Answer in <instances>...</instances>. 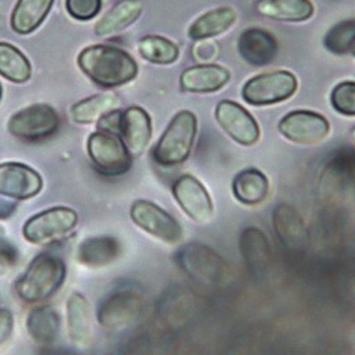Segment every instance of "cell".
Segmentation results:
<instances>
[{
  "label": "cell",
  "instance_id": "cell-1",
  "mask_svg": "<svg viewBox=\"0 0 355 355\" xmlns=\"http://www.w3.org/2000/svg\"><path fill=\"white\" fill-rule=\"evenodd\" d=\"M77 62L88 78L104 88L124 85L138 76V64L134 58L123 49L114 46L85 47Z\"/></svg>",
  "mask_w": 355,
  "mask_h": 355
},
{
  "label": "cell",
  "instance_id": "cell-2",
  "mask_svg": "<svg viewBox=\"0 0 355 355\" xmlns=\"http://www.w3.org/2000/svg\"><path fill=\"white\" fill-rule=\"evenodd\" d=\"M66 277L67 266L60 256L40 253L16 280L15 291L24 303H43L63 287Z\"/></svg>",
  "mask_w": 355,
  "mask_h": 355
},
{
  "label": "cell",
  "instance_id": "cell-3",
  "mask_svg": "<svg viewBox=\"0 0 355 355\" xmlns=\"http://www.w3.org/2000/svg\"><path fill=\"white\" fill-rule=\"evenodd\" d=\"M196 131L195 114L187 110L178 112L154 148V161L166 168L184 164L193 150Z\"/></svg>",
  "mask_w": 355,
  "mask_h": 355
},
{
  "label": "cell",
  "instance_id": "cell-4",
  "mask_svg": "<svg viewBox=\"0 0 355 355\" xmlns=\"http://www.w3.org/2000/svg\"><path fill=\"white\" fill-rule=\"evenodd\" d=\"M176 261L192 280L200 284L220 286L230 276L225 259L200 242L184 245L176 253Z\"/></svg>",
  "mask_w": 355,
  "mask_h": 355
},
{
  "label": "cell",
  "instance_id": "cell-5",
  "mask_svg": "<svg viewBox=\"0 0 355 355\" xmlns=\"http://www.w3.org/2000/svg\"><path fill=\"white\" fill-rule=\"evenodd\" d=\"M78 223V215L67 206H55L28 219L23 226V238L32 245L46 246L63 241Z\"/></svg>",
  "mask_w": 355,
  "mask_h": 355
},
{
  "label": "cell",
  "instance_id": "cell-6",
  "mask_svg": "<svg viewBox=\"0 0 355 355\" xmlns=\"http://www.w3.org/2000/svg\"><path fill=\"white\" fill-rule=\"evenodd\" d=\"M87 153L94 168L107 176H120L131 169L132 158L123 138L111 131L98 130L88 137Z\"/></svg>",
  "mask_w": 355,
  "mask_h": 355
},
{
  "label": "cell",
  "instance_id": "cell-7",
  "mask_svg": "<svg viewBox=\"0 0 355 355\" xmlns=\"http://www.w3.org/2000/svg\"><path fill=\"white\" fill-rule=\"evenodd\" d=\"M130 216L132 222L145 233L165 245H178L184 241V227L171 214L150 200H135Z\"/></svg>",
  "mask_w": 355,
  "mask_h": 355
},
{
  "label": "cell",
  "instance_id": "cell-8",
  "mask_svg": "<svg viewBox=\"0 0 355 355\" xmlns=\"http://www.w3.org/2000/svg\"><path fill=\"white\" fill-rule=\"evenodd\" d=\"M297 78L290 71L263 73L250 78L242 90V97L250 105H272L288 100L297 92Z\"/></svg>",
  "mask_w": 355,
  "mask_h": 355
},
{
  "label": "cell",
  "instance_id": "cell-9",
  "mask_svg": "<svg viewBox=\"0 0 355 355\" xmlns=\"http://www.w3.org/2000/svg\"><path fill=\"white\" fill-rule=\"evenodd\" d=\"M60 127V116L47 104H35L10 116L9 132L23 141H42L54 135Z\"/></svg>",
  "mask_w": 355,
  "mask_h": 355
},
{
  "label": "cell",
  "instance_id": "cell-10",
  "mask_svg": "<svg viewBox=\"0 0 355 355\" xmlns=\"http://www.w3.org/2000/svg\"><path fill=\"white\" fill-rule=\"evenodd\" d=\"M141 307L142 300L139 293L123 286L108 293L100 302L97 318L101 327L108 331H116L132 322L138 317Z\"/></svg>",
  "mask_w": 355,
  "mask_h": 355
},
{
  "label": "cell",
  "instance_id": "cell-11",
  "mask_svg": "<svg viewBox=\"0 0 355 355\" xmlns=\"http://www.w3.org/2000/svg\"><path fill=\"white\" fill-rule=\"evenodd\" d=\"M172 195L181 209L196 223H208L215 215L214 200L205 185L192 175H182L172 185Z\"/></svg>",
  "mask_w": 355,
  "mask_h": 355
},
{
  "label": "cell",
  "instance_id": "cell-12",
  "mask_svg": "<svg viewBox=\"0 0 355 355\" xmlns=\"http://www.w3.org/2000/svg\"><path fill=\"white\" fill-rule=\"evenodd\" d=\"M280 134L293 144L315 145L329 137L331 127L327 118L314 111H291L279 123Z\"/></svg>",
  "mask_w": 355,
  "mask_h": 355
},
{
  "label": "cell",
  "instance_id": "cell-13",
  "mask_svg": "<svg viewBox=\"0 0 355 355\" xmlns=\"http://www.w3.org/2000/svg\"><path fill=\"white\" fill-rule=\"evenodd\" d=\"M216 121L220 128L234 141L243 146L254 145L260 138L257 121L238 103L223 100L215 110Z\"/></svg>",
  "mask_w": 355,
  "mask_h": 355
},
{
  "label": "cell",
  "instance_id": "cell-14",
  "mask_svg": "<svg viewBox=\"0 0 355 355\" xmlns=\"http://www.w3.org/2000/svg\"><path fill=\"white\" fill-rule=\"evenodd\" d=\"M43 189V180L33 168L6 162L0 165V196L15 200H27L37 196Z\"/></svg>",
  "mask_w": 355,
  "mask_h": 355
},
{
  "label": "cell",
  "instance_id": "cell-15",
  "mask_svg": "<svg viewBox=\"0 0 355 355\" xmlns=\"http://www.w3.org/2000/svg\"><path fill=\"white\" fill-rule=\"evenodd\" d=\"M273 227L279 241L287 249L299 252L307 248L310 236L304 219L290 203H279L273 214Z\"/></svg>",
  "mask_w": 355,
  "mask_h": 355
},
{
  "label": "cell",
  "instance_id": "cell-16",
  "mask_svg": "<svg viewBox=\"0 0 355 355\" xmlns=\"http://www.w3.org/2000/svg\"><path fill=\"white\" fill-rule=\"evenodd\" d=\"M123 243L114 236H93L77 246L76 259L84 268L101 269L114 264L123 256Z\"/></svg>",
  "mask_w": 355,
  "mask_h": 355
},
{
  "label": "cell",
  "instance_id": "cell-17",
  "mask_svg": "<svg viewBox=\"0 0 355 355\" xmlns=\"http://www.w3.org/2000/svg\"><path fill=\"white\" fill-rule=\"evenodd\" d=\"M120 137L131 155H141L150 145L153 135L151 118L141 107H130L121 112Z\"/></svg>",
  "mask_w": 355,
  "mask_h": 355
},
{
  "label": "cell",
  "instance_id": "cell-18",
  "mask_svg": "<svg viewBox=\"0 0 355 355\" xmlns=\"http://www.w3.org/2000/svg\"><path fill=\"white\" fill-rule=\"evenodd\" d=\"M238 50L243 60L252 66H266L275 60L277 40L263 28H248L238 40Z\"/></svg>",
  "mask_w": 355,
  "mask_h": 355
},
{
  "label": "cell",
  "instance_id": "cell-19",
  "mask_svg": "<svg viewBox=\"0 0 355 355\" xmlns=\"http://www.w3.org/2000/svg\"><path fill=\"white\" fill-rule=\"evenodd\" d=\"M67 334L71 344L77 348H85L92 343V307L85 295L74 291L66 303Z\"/></svg>",
  "mask_w": 355,
  "mask_h": 355
},
{
  "label": "cell",
  "instance_id": "cell-20",
  "mask_svg": "<svg viewBox=\"0 0 355 355\" xmlns=\"http://www.w3.org/2000/svg\"><path fill=\"white\" fill-rule=\"evenodd\" d=\"M239 249L252 273L260 276L269 268L272 261V246L261 229L256 226L243 229L239 238Z\"/></svg>",
  "mask_w": 355,
  "mask_h": 355
},
{
  "label": "cell",
  "instance_id": "cell-21",
  "mask_svg": "<svg viewBox=\"0 0 355 355\" xmlns=\"http://www.w3.org/2000/svg\"><path fill=\"white\" fill-rule=\"evenodd\" d=\"M230 81L227 69L218 64H198L181 74V90L185 93H215Z\"/></svg>",
  "mask_w": 355,
  "mask_h": 355
},
{
  "label": "cell",
  "instance_id": "cell-22",
  "mask_svg": "<svg viewBox=\"0 0 355 355\" xmlns=\"http://www.w3.org/2000/svg\"><path fill=\"white\" fill-rule=\"evenodd\" d=\"M232 192L236 200L242 205L257 206L268 199L270 182L260 169L245 168L233 178Z\"/></svg>",
  "mask_w": 355,
  "mask_h": 355
},
{
  "label": "cell",
  "instance_id": "cell-23",
  "mask_svg": "<svg viewBox=\"0 0 355 355\" xmlns=\"http://www.w3.org/2000/svg\"><path fill=\"white\" fill-rule=\"evenodd\" d=\"M142 12L141 0H121L112 6L96 24L94 32L100 37H108L124 32L138 20Z\"/></svg>",
  "mask_w": 355,
  "mask_h": 355
},
{
  "label": "cell",
  "instance_id": "cell-24",
  "mask_svg": "<svg viewBox=\"0 0 355 355\" xmlns=\"http://www.w3.org/2000/svg\"><path fill=\"white\" fill-rule=\"evenodd\" d=\"M26 329L33 341L40 345H51L60 334V314L51 306H40L27 314Z\"/></svg>",
  "mask_w": 355,
  "mask_h": 355
},
{
  "label": "cell",
  "instance_id": "cell-25",
  "mask_svg": "<svg viewBox=\"0 0 355 355\" xmlns=\"http://www.w3.org/2000/svg\"><path fill=\"white\" fill-rule=\"evenodd\" d=\"M54 0H17L10 24L17 35H31L44 21Z\"/></svg>",
  "mask_w": 355,
  "mask_h": 355
},
{
  "label": "cell",
  "instance_id": "cell-26",
  "mask_svg": "<svg viewBox=\"0 0 355 355\" xmlns=\"http://www.w3.org/2000/svg\"><path fill=\"white\" fill-rule=\"evenodd\" d=\"M256 9L264 17L293 23L309 20L314 13L310 0H259Z\"/></svg>",
  "mask_w": 355,
  "mask_h": 355
},
{
  "label": "cell",
  "instance_id": "cell-27",
  "mask_svg": "<svg viewBox=\"0 0 355 355\" xmlns=\"http://www.w3.org/2000/svg\"><path fill=\"white\" fill-rule=\"evenodd\" d=\"M238 15L232 8H219L198 17L189 27L188 35L192 40L214 39L223 35L234 24Z\"/></svg>",
  "mask_w": 355,
  "mask_h": 355
},
{
  "label": "cell",
  "instance_id": "cell-28",
  "mask_svg": "<svg viewBox=\"0 0 355 355\" xmlns=\"http://www.w3.org/2000/svg\"><path fill=\"white\" fill-rule=\"evenodd\" d=\"M121 100L115 93L105 92L93 97H88L83 101L76 103L71 107V118L74 123L88 125L93 124L114 110L120 107Z\"/></svg>",
  "mask_w": 355,
  "mask_h": 355
},
{
  "label": "cell",
  "instance_id": "cell-29",
  "mask_svg": "<svg viewBox=\"0 0 355 355\" xmlns=\"http://www.w3.org/2000/svg\"><path fill=\"white\" fill-rule=\"evenodd\" d=\"M32 64L13 44L0 42V76L12 83H26L32 78Z\"/></svg>",
  "mask_w": 355,
  "mask_h": 355
},
{
  "label": "cell",
  "instance_id": "cell-30",
  "mask_svg": "<svg viewBox=\"0 0 355 355\" xmlns=\"http://www.w3.org/2000/svg\"><path fill=\"white\" fill-rule=\"evenodd\" d=\"M138 51L145 60L155 64H172L180 57L178 46L159 36H146L139 40Z\"/></svg>",
  "mask_w": 355,
  "mask_h": 355
},
{
  "label": "cell",
  "instance_id": "cell-31",
  "mask_svg": "<svg viewBox=\"0 0 355 355\" xmlns=\"http://www.w3.org/2000/svg\"><path fill=\"white\" fill-rule=\"evenodd\" d=\"M355 42V20H344L331 27L324 37V46L334 54H345Z\"/></svg>",
  "mask_w": 355,
  "mask_h": 355
},
{
  "label": "cell",
  "instance_id": "cell-32",
  "mask_svg": "<svg viewBox=\"0 0 355 355\" xmlns=\"http://www.w3.org/2000/svg\"><path fill=\"white\" fill-rule=\"evenodd\" d=\"M331 104L336 111L347 116H355V83L344 81L331 93Z\"/></svg>",
  "mask_w": 355,
  "mask_h": 355
},
{
  "label": "cell",
  "instance_id": "cell-33",
  "mask_svg": "<svg viewBox=\"0 0 355 355\" xmlns=\"http://www.w3.org/2000/svg\"><path fill=\"white\" fill-rule=\"evenodd\" d=\"M103 8V0H66V9L71 17L80 21L94 19Z\"/></svg>",
  "mask_w": 355,
  "mask_h": 355
},
{
  "label": "cell",
  "instance_id": "cell-34",
  "mask_svg": "<svg viewBox=\"0 0 355 355\" xmlns=\"http://www.w3.org/2000/svg\"><path fill=\"white\" fill-rule=\"evenodd\" d=\"M192 54H193L196 62H199L202 64H208L209 62L214 60V58L218 57L219 47L216 43L211 42L209 39L198 40V43L192 49Z\"/></svg>",
  "mask_w": 355,
  "mask_h": 355
},
{
  "label": "cell",
  "instance_id": "cell-35",
  "mask_svg": "<svg viewBox=\"0 0 355 355\" xmlns=\"http://www.w3.org/2000/svg\"><path fill=\"white\" fill-rule=\"evenodd\" d=\"M19 261V250L12 241L8 239L6 232L0 233V266L13 268Z\"/></svg>",
  "mask_w": 355,
  "mask_h": 355
},
{
  "label": "cell",
  "instance_id": "cell-36",
  "mask_svg": "<svg viewBox=\"0 0 355 355\" xmlns=\"http://www.w3.org/2000/svg\"><path fill=\"white\" fill-rule=\"evenodd\" d=\"M15 330V315L13 313L6 309V307H0V347L6 344Z\"/></svg>",
  "mask_w": 355,
  "mask_h": 355
},
{
  "label": "cell",
  "instance_id": "cell-37",
  "mask_svg": "<svg viewBox=\"0 0 355 355\" xmlns=\"http://www.w3.org/2000/svg\"><path fill=\"white\" fill-rule=\"evenodd\" d=\"M351 141H352V144L355 146V128L351 131Z\"/></svg>",
  "mask_w": 355,
  "mask_h": 355
},
{
  "label": "cell",
  "instance_id": "cell-38",
  "mask_svg": "<svg viewBox=\"0 0 355 355\" xmlns=\"http://www.w3.org/2000/svg\"><path fill=\"white\" fill-rule=\"evenodd\" d=\"M349 53L355 57V42H354V44H352V47H351V50H349Z\"/></svg>",
  "mask_w": 355,
  "mask_h": 355
},
{
  "label": "cell",
  "instance_id": "cell-39",
  "mask_svg": "<svg viewBox=\"0 0 355 355\" xmlns=\"http://www.w3.org/2000/svg\"><path fill=\"white\" fill-rule=\"evenodd\" d=\"M2 96H3V90H2V84H0V100H2Z\"/></svg>",
  "mask_w": 355,
  "mask_h": 355
},
{
  "label": "cell",
  "instance_id": "cell-40",
  "mask_svg": "<svg viewBox=\"0 0 355 355\" xmlns=\"http://www.w3.org/2000/svg\"><path fill=\"white\" fill-rule=\"evenodd\" d=\"M0 233H5V227L0 226Z\"/></svg>",
  "mask_w": 355,
  "mask_h": 355
}]
</instances>
